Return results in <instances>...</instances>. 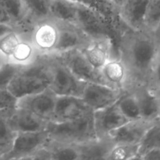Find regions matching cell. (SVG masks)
Masks as SVG:
<instances>
[{"label":"cell","mask_w":160,"mask_h":160,"mask_svg":"<svg viewBox=\"0 0 160 160\" xmlns=\"http://www.w3.org/2000/svg\"><path fill=\"white\" fill-rule=\"evenodd\" d=\"M117 56L124 62L128 73V92L147 84L160 42L146 31H134L120 23L117 39Z\"/></svg>","instance_id":"cell-1"},{"label":"cell","mask_w":160,"mask_h":160,"mask_svg":"<svg viewBox=\"0 0 160 160\" xmlns=\"http://www.w3.org/2000/svg\"><path fill=\"white\" fill-rule=\"evenodd\" d=\"M49 84L48 55H39L34 62L20 68L9 83L7 90L18 99L43 92L49 88Z\"/></svg>","instance_id":"cell-2"},{"label":"cell","mask_w":160,"mask_h":160,"mask_svg":"<svg viewBox=\"0 0 160 160\" xmlns=\"http://www.w3.org/2000/svg\"><path fill=\"white\" fill-rule=\"evenodd\" d=\"M51 141L67 144H78L95 138L93 111L81 117L61 123L48 121L46 127Z\"/></svg>","instance_id":"cell-3"},{"label":"cell","mask_w":160,"mask_h":160,"mask_svg":"<svg viewBox=\"0 0 160 160\" xmlns=\"http://www.w3.org/2000/svg\"><path fill=\"white\" fill-rule=\"evenodd\" d=\"M120 23L98 9L78 4L75 24L91 39L111 38L116 41Z\"/></svg>","instance_id":"cell-4"},{"label":"cell","mask_w":160,"mask_h":160,"mask_svg":"<svg viewBox=\"0 0 160 160\" xmlns=\"http://www.w3.org/2000/svg\"><path fill=\"white\" fill-rule=\"evenodd\" d=\"M50 84L48 88L56 96L81 97L86 83L78 79L54 54H48Z\"/></svg>","instance_id":"cell-5"},{"label":"cell","mask_w":160,"mask_h":160,"mask_svg":"<svg viewBox=\"0 0 160 160\" xmlns=\"http://www.w3.org/2000/svg\"><path fill=\"white\" fill-rule=\"evenodd\" d=\"M48 141L49 135L46 130L16 133L12 148L2 159H31L37 152L45 146Z\"/></svg>","instance_id":"cell-6"},{"label":"cell","mask_w":160,"mask_h":160,"mask_svg":"<svg viewBox=\"0 0 160 160\" xmlns=\"http://www.w3.org/2000/svg\"><path fill=\"white\" fill-rule=\"evenodd\" d=\"M54 55H56L73 75L81 81L85 83L106 84L102 76L101 71L92 67L79 48Z\"/></svg>","instance_id":"cell-7"},{"label":"cell","mask_w":160,"mask_h":160,"mask_svg":"<svg viewBox=\"0 0 160 160\" xmlns=\"http://www.w3.org/2000/svg\"><path fill=\"white\" fill-rule=\"evenodd\" d=\"M59 33V23L50 17L33 25L29 38L39 54H52L57 45Z\"/></svg>","instance_id":"cell-8"},{"label":"cell","mask_w":160,"mask_h":160,"mask_svg":"<svg viewBox=\"0 0 160 160\" xmlns=\"http://www.w3.org/2000/svg\"><path fill=\"white\" fill-rule=\"evenodd\" d=\"M126 91L99 83H86L81 98L92 111L115 104Z\"/></svg>","instance_id":"cell-9"},{"label":"cell","mask_w":160,"mask_h":160,"mask_svg":"<svg viewBox=\"0 0 160 160\" xmlns=\"http://www.w3.org/2000/svg\"><path fill=\"white\" fill-rule=\"evenodd\" d=\"M56 95L49 88L18 98L17 107L26 109L41 119L51 121L54 112Z\"/></svg>","instance_id":"cell-10"},{"label":"cell","mask_w":160,"mask_h":160,"mask_svg":"<svg viewBox=\"0 0 160 160\" xmlns=\"http://www.w3.org/2000/svg\"><path fill=\"white\" fill-rule=\"evenodd\" d=\"M81 50L92 67L98 70H101L111 58L117 56L116 41L111 38L91 39Z\"/></svg>","instance_id":"cell-11"},{"label":"cell","mask_w":160,"mask_h":160,"mask_svg":"<svg viewBox=\"0 0 160 160\" xmlns=\"http://www.w3.org/2000/svg\"><path fill=\"white\" fill-rule=\"evenodd\" d=\"M93 119L97 138L109 137L112 131L128 121L116 103L104 109L93 111Z\"/></svg>","instance_id":"cell-12"},{"label":"cell","mask_w":160,"mask_h":160,"mask_svg":"<svg viewBox=\"0 0 160 160\" xmlns=\"http://www.w3.org/2000/svg\"><path fill=\"white\" fill-rule=\"evenodd\" d=\"M89 111L92 110L86 106L81 97L56 96L51 121L56 123L69 121L81 117Z\"/></svg>","instance_id":"cell-13"},{"label":"cell","mask_w":160,"mask_h":160,"mask_svg":"<svg viewBox=\"0 0 160 160\" xmlns=\"http://www.w3.org/2000/svg\"><path fill=\"white\" fill-rule=\"evenodd\" d=\"M157 120H147L145 119L128 120V122L112 131L109 137L117 143L139 144L147 131Z\"/></svg>","instance_id":"cell-14"},{"label":"cell","mask_w":160,"mask_h":160,"mask_svg":"<svg viewBox=\"0 0 160 160\" xmlns=\"http://www.w3.org/2000/svg\"><path fill=\"white\" fill-rule=\"evenodd\" d=\"M58 23L59 28V39L52 54H59L76 48L81 49L91 40L90 38L76 24L62 22H58Z\"/></svg>","instance_id":"cell-15"},{"label":"cell","mask_w":160,"mask_h":160,"mask_svg":"<svg viewBox=\"0 0 160 160\" xmlns=\"http://www.w3.org/2000/svg\"><path fill=\"white\" fill-rule=\"evenodd\" d=\"M148 0H125L117 11L120 23L134 31H145L144 22Z\"/></svg>","instance_id":"cell-16"},{"label":"cell","mask_w":160,"mask_h":160,"mask_svg":"<svg viewBox=\"0 0 160 160\" xmlns=\"http://www.w3.org/2000/svg\"><path fill=\"white\" fill-rule=\"evenodd\" d=\"M8 123L14 132L18 133L46 130L48 121L42 120L26 109L16 106L11 109L8 117Z\"/></svg>","instance_id":"cell-17"},{"label":"cell","mask_w":160,"mask_h":160,"mask_svg":"<svg viewBox=\"0 0 160 160\" xmlns=\"http://www.w3.org/2000/svg\"><path fill=\"white\" fill-rule=\"evenodd\" d=\"M135 95L140 109L141 118L147 120L160 119V100L156 92L147 84L141 85L132 91Z\"/></svg>","instance_id":"cell-18"},{"label":"cell","mask_w":160,"mask_h":160,"mask_svg":"<svg viewBox=\"0 0 160 160\" xmlns=\"http://www.w3.org/2000/svg\"><path fill=\"white\" fill-rule=\"evenodd\" d=\"M100 71L106 84L128 92V70L124 62L119 56L111 58Z\"/></svg>","instance_id":"cell-19"},{"label":"cell","mask_w":160,"mask_h":160,"mask_svg":"<svg viewBox=\"0 0 160 160\" xmlns=\"http://www.w3.org/2000/svg\"><path fill=\"white\" fill-rule=\"evenodd\" d=\"M114 145L115 142L109 137L95 138L78 144L76 145L79 152V160H107Z\"/></svg>","instance_id":"cell-20"},{"label":"cell","mask_w":160,"mask_h":160,"mask_svg":"<svg viewBox=\"0 0 160 160\" xmlns=\"http://www.w3.org/2000/svg\"><path fill=\"white\" fill-rule=\"evenodd\" d=\"M11 23L29 34L32 24L28 19L22 0H0Z\"/></svg>","instance_id":"cell-21"},{"label":"cell","mask_w":160,"mask_h":160,"mask_svg":"<svg viewBox=\"0 0 160 160\" xmlns=\"http://www.w3.org/2000/svg\"><path fill=\"white\" fill-rule=\"evenodd\" d=\"M78 4L71 0H52L50 17L62 23H76Z\"/></svg>","instance_id":"cell-22"},{"label":"cell","mask_w":160,"mask_h":160,"mask_svg":"<svg viewBox=\"0 0 160 160\" xmlns=\"http://www.w3.org/2000/svg\"><path fill=\"white\" fill-rule=\"evenodd\" d=\"M39 55L30 40L29 36H25L21 39L8 61L23 67L34 62Z\"/></svg>","instance_id":"cell-23"},{"label":"cell","mask_w":160,"mask_h":160,"mask_svg":"<svg viewBox=\"0 0 160 160\" xmlns=\"http://www.w3.org/2000/svg\"><path fill=\"white\" fill-rule=\"evenodd\" d=\"M49 156L52 160H79V152L75 144L62 143L49 139L45 145Z\"/></svg>","instance_id":"cell-24"},{"label":"cell","mask_w":160,"mask_h":160,"mask_svg":"<svg viewBox=\"0 0 160 160\" xmlns=\"http://www.w3.org/2000/svg\"><path fill=\"white\" fill-rule=\"evenodd\" d=\"M51 2L52 0H22L23 7L32 26L37 22L50 18Z\"/></svg>","instance_id":"cell-25"},{"label":"cell","mask_w":160,"mask_h":160,"mask_svg":"<svg viewBox=\"0 0 160 160\" xmlns=\"http://www.w3.org/2000/svg\"><path fill=\"white\" fill-rule=\"evenodd\" d=\"M12 109L0 111V159H2L10 151L16 136V133L8 123V117Z\"/></svg>","instance_id":"cell-26"},{"label":"cell","mask_w":160,"mask_h":160,"mask_svg":"<svg viewBox=\"0 0 160 160\" xmlns=\"http://www.w3.org/2000/svg\"><path fill=\"white\" fill-rule=\"evenodd\" d=\"M120 112L128 120L141 118L140 109L135 95L133 92H126L116 102Z\"/></svg>","instance_id":"cell-27"},{"label":"cell","mask_w":160,"mask_h":160,"mask_svg":"<svg viewBox=\"0 0 160 160\" xmlns=\"http://www.w3.org/2000/svg\"><path fill=\"white\" fill-rule=\"evenodd\" d=\"M25 36H29V34L23 31H14L0 40V59L2 62L9 60L21 39Z\"/></svg>","instance_id":"cell-28"},{"label":"cell","mask_w":160,"mask_h":160,"mask_svg":"<svg viewBox=\"0 0 160 160\" xmlns=\"http://www.w3.org/2000/svg\"><path fill=\"white\" fill-rule=\"evenodd\" d=\"M154 148H160V119L147 131L139 143L138 159L148 150Z\"/></svg>","instance_id":"cell-29"},{"label":"cell","mask_w":160,"mask_h":160,"mask_svg":"<svg viewBox=\"0 0 160 160\" xmlns=\"http://www.w3.org/2000/svg\"><path fill=\"white\" fill-rule=\"evenodd\" d=\"M139 144L117 143L114 145L107 160L138 159Z\"/></svg>","instance_id":"cell-30"},{"label":"cell","mask_w":160,"mask_h":160,"mask_svg":"<svg viewBox=\"0 0 160 160\" xmlns=\"http://www.w3.org/2000/svg\"><path fill=\"white\" fill-rule=\"evenodd\" d=\"M160 24V0H148L144 22V30L153 33Z\"/></svg>","instance_id":"cell-31"},{"label":"cell","mask_w":160,"mask_h":160,"mask_svg":"<svg viewBox=\"0 0 160 160\" xmlns=\"http://www.w3.org/2000/svg\"><path fill=\"white\" fill-rule=\"evenodd\" d=\"M23 66L9 61H3L0 64V89H7L9 83Z\"/></svg>","instance_id":"cell-32"},{"label":"cell","mask_w":160,"mask_h":160,"mask_svg":"<svg viewBox=\"0 0 160 160\" xmlns=\"http://www.w3.org/2000/svg\"><path fill=\"white\" fill-rule=\"evenodd\" d=\"M148 86L154 92L160 88V48L152 69Z\"/></svg>","instance_id":"cell-33"},{"label":"cell","mask_w":160,"mask_h":160,"mask_svg":"<svg viewBox=\"0 0 160 160\" xmlns=\"http://www.w3.org/2000/svg\"><path fill=\"white\" fill-rule=\"evenodd\" d=\"M17 102V98L7 89H0V111L16 107Z\"/></svg>","instance_id":"cell-34"},{"label":"cell","mask_w":160,"mask_h":160,"mask_svg":"<svg viewBox=\"0 0 160 160\" xmlns=\"http://www.w3.org/2000/svg\"><path fill=\"white\" fill-rule=\"evenodd\" d=\"M145 160H160V148H154L148 150L141 157Z\"/></svg>","instance_id":"cell-35"},{"label":"cell","mask_w":160,"mask_h":160,"mask_svg":"<svg viewBox=\"0 0 160 160\" xmlns=\"http://www.w3.org/2000/svg\"><path fill=\"white\" fill-rule=\"evenodd\" d=\"M20 31V30L18 29L17 28H16V27L13 26V25L10 24V23H0V40H1V39L4 36H6V34H9V33H10V32H12V31Z\"/></svg>","instance_id":"cell-36"},{"label":"cell","mask_w":160,"mask_h":160,"mask_svg":"<svg viewBox=\"0 0 160 160\" xmlns=\"http://www.w3.org/2000/svg\"><path fill=\"white\" fill-rule=\"evenodd\" d=\"M0 23H6L12 24L9 17H8L7 13H6V10H5L4 7H3L2 5L1 2H0Z\"/></svg>","instance_id":"cell-37"},{"label":"cell","mask_w":160,"mask_h":160,"mask_svg":"<svg viewBox=\"0 0 160 160\" xmlns=\"http://www.w3.org/2000/svg\"><path fill=\"white\" fill-rule=\"evenodd\" d=\"M106 1L109 2V4H110V6H112L117 12L119 8L122 6V4H123V2H124L125 0H106Z\"/></svg>","instance_id":"cell-38"},{"label":"cell","mask_w":160,"mask_h":160,"mask_svg":"<svg viewBox=\"0 0 160 160\" xmlns=\"http://www.w3.org/2000/svg\"><path fill=\"white\" fill-rule=\"evenodd\" d=\"M152 34H154L155 37H156V38L158 39V41L160 42V24H159V26L157 28V29H156V31L152 33Z\"/></svg>","instance_id":"cell-39"},{"label":"cell","mask_w":160,"mask_h":160,"mask_svg":"<svg viewBox=\"0 0 160 160\" xmlns=\"http://www.w3.org/2000/svg\"><path fill=\"white\" fill-rule=\"evenodd\" d=\"M156 95H157L158 98H159V100H160V88L158 89L157 91H156Z\"/></svg>","instance_id":"cell-40"},{"label":"cell","mask_w":160,"mask_h":160,"mask_svg":"<svg viewBox=\"0 0 160 160\" xmlns=\"http://www.w3.org/2000/svg\"><path fill=\"white\" fill-rule=\"evenodd\" d=\"M2 62V61L1 59H0V62Z\"/></svg>","instance_id":"cell-41"},{"label":"cell","mask_w":160,"mask_h":160,"mask_svg":"<svg viewBox=\"0 0 160 160\" xmlns=\"http://www.w3.org/2000/svg\"><path fill=\"white\" fill-rule=\"evenodd\" d=\"M0 64H1V62H0Z\"/></svg>","instance_id":"cell-42"}]
</instances>
